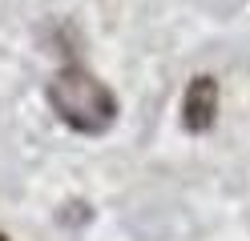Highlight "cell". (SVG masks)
Masks as SVG:
<instances>
[{"label":"cell","mask_w":250,"mask_h":241,"mask_svg":"<svg viewBox=\"0 0 250 241\" xmlns=\"http://www.w3.org/2000/svg\"><path fill=\"white\" fill-rule=\"evenodd\" d=\"M44 101H49V109L57 112L61 125L81 137H101L117 121V93L77 56H69L53 73L49 89H44Z\"/></svg>","instance_id":"1"},{"label":"cell","mask_w":250,"mask_h":241,"mask_svg":"<svg viewBox=\"0 0 250 241\" xmlns=\"http://www.w3.org/2000/svg\"><path fill=\"white\" fill-rule=\"evenodd\" d=\"M0 241H8V233H4V229H0Z\"/></svg>","instance_id":"3"},{"label":"cell","mask_w":250,"mask_h":241,"mask_svg":"<svg viewBox=\"0 0 250 241\" xmlns=\"http://www.w3.org/2000/svg\"><path fill=\"white\" fill-rule=\"evenodd\" d=\"M182 129L190 137H202L218 125V80L210 73H198L190 76V85L182 93Z\"/></svg>","instance_id":"2"}]
</instances>
